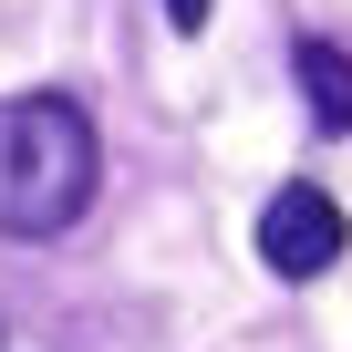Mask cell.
<instances>
[{
	"label": "cell",
	"mask_w": 352,
	"mask_h": 352,
	"mask_svg": "<svg viewBox=\"0 0 352 352\" xmlns=\"http://www.w3.org/2000/svg\"><path fill=\"white\" fill-rule=\"evenodd\" d=\"M94 114L73 94H11L0 104V239H63L94 208Z\"/></svg>",
	"instance_id": "1"
},
{
	"label": "cell",
	"mask_w": 352,
	"mask_h": 352,
	"mask_svg": "<svg viewBox=\"0 0 352 352\" xmlns=\"http://www.w3.org/2000/svg\"><path fill=\"white\" fill-rule=\"evenodd\" d=\"M342 208H331V187H280L270 208H259V259L280 270V280H321L331 259H342Z\"/></svg>",
	"instance_id": "2"
},
{
	"label": "cell",
	"mask_w": 352,
	"mask_h": 352,
	"mask_svg": "<svg viewBox=\"0 0 352 352\" xmlns=\"http://www.w3.org/2000/svg\"><path fill=\"white\" fill-rule=\"evenodd\" d=\"M290 73H300L311 124H321V135H352V52H342V42H300Z\"/></svg>",
	"instance_id": "3"
},
{
	"label": "cell",
	"mask_w": 352,
	"mask_h": 352,
	"mask_svg": "<svg viewBox=\"0 0 352 352\" xmlns=\"http://www.w3.org/2000/svg\"><path fill=\"white\" fill-rule=\"evenodd\" d=\"M166 21L176 32H208V0H166Z\"/></svg>",
	"instance_id": "4"
}]
</instances>
